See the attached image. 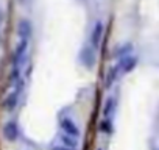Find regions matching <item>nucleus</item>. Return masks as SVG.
<instances>
[{"label": "nucleus", "instance_id": "obj_3", "mask_svg": "<svg viewBox=\"0 0 159 150\" xmlns=\"http://www.w3.org/2000/svg\"><path fill=\"white\" fill-rule=\"evenodd\" d=\"M19 97H20V83H17V85H16V89L11 91V92L5 97V100H3V108H5L8 113H13V111L16 110L17 103H19Z\"/></svg>", "mask_w": 159, "mask_h": 150}, {"label": "nucleus", "instance_id": "obj_15", "mask_svg": "<svg viewBox=\"0 0 159 150\" xmlns=\"http://www.w3.org/2000/svg\"><path fill=\"white\" fill-rule=\"evenodd\" d=\"M19 2H20V3H24V2H25V0H19Z\"/></svg>", "mask_w": 159, "mask_h": 150}, {"label": "nucleus", "instance_id": "obj_1", "mask_svg": "<svg viewBox=\"0 0 159 150\" xmlns=\"http://www.w3.org/2000/svg\"><path fill=\"white\" fill-rule=\"evenodd\" d=\"M78 61L84 69L92 70L97 66V49H94L91 44H84L81 49H80Z\"/></svg>", "mask_w": 159, "mask_h": 150}, {"label": "nucleus", "instance_id": "obj_4", "mask_svg": "<svg viewBox=\"0 0 159 150\" xmlns=\"http://www.w3.org/2000/svg\"><path fill=\"white\" fill-rule=\"evenodd\" d=\"M2 134L8 142H16L19 138V125L16 120H8L3 128H2Z\"/></svg>", "mask_w": 159, "mask_h": 150}, {"label": "nucleus", "instance_id": "obj_16", "mask_svg": "<svg viewBox=\"0 0 159 150\" xmlns=\"http://www.w3.org/2000/svg\"><path fill=\"white\" fill-rule=\"evenodd\" d=\"M98 150H103V148H98Z\"/></svg>", "mask_w": 159, "mask_h": 150}, {"label": "nucleus", "instance_id": "obj_6", "mask_svg": "<svg viewBox=\"0 0 159 150\" xmlns=\"http://www.w3.org/2000/svg\"><path fill=\"white\" fill-rule=\"evenodd\" d=\"M17 35H19L20 39L28 41L33 35V24L28 19H20L19 24H17Z\"/></svg>", "mask_w": 159, "mask_h": 150}, {"label": "nucleus", "instance_id": "obj_9", "mask_svg": "<svg viewBox=\"0 0 159 150\" xmlns=\"http://www.w3.org/2000/svg\"><path fill=\"white\" fill-rule=\"evenodd\" d=\"M119 73H120V70H119V66H117V64L108 70L106 80H105V85H106V88H108V89L114 85V82H116V80H117V77H119Z\"/></svg>", "mask_w": 159, "mask_h": 150}, {"label": "nucleus", "instance_id": "obj_5", "mask_svg": "<svg viewBox=\"0 0 159 150\" xmlns=\"http://www.w3.org/2000/svg\"><path fill=\"white\" fill-rule=\"evenodd\" d=\"M103 33H105V25L102 21H97L92 27V31H91V45L94 49L100 47V42L103 39Z\"/></svg>", "mask_w": 159, "mask_h": 150}, {"label": "nucleus", "instance_id": "obj_14", "mask_svg": "<svg viewBox=\"0 0 159 150\" xmlns=\"http://www.w3.org/2000/svg\"><path fill=\"white\" fill-rule=\"evenodd\" d=\"M2 25H3V14L0 11V30H2ZM0 44H2V31H0Z\"/></svg>", "mask_w": 159, "mask_h": 150}, {"label": "nucleus", "instance_id": "obj_13", "mask_svg": "<svg viewBox=\"0 0 159 150\" xmlns=\"http://www.w3.org/2000/svg\"><path fill=\"white\" fill-rule=\"evenodd\" d=\"M50 150H75V148H69V147H66L62 144H53L50 147Z\"/></svg>", "mask_w": 159, "mask_h": 150}, {"label": "nucleus", "instance_id": "obj_7", "mask_svg": "<svg viewBox=\"0 0 159 150\" xmlns=\"http://www.w3.org/2000/svg\"><path fill=\"white\" fill-rule=\"evenodd\" d=\"M136 64H137V58H134V56H125V58H122V59H119V63H117V66H119V70H120V73H129L134 67H136Z\"/></svg>", "mask_w": 159, "mask_h": 150}, {"label": "nucleus", "instance_id": "obj_11", "mask_svg": "<svg viewBox=\"0 0 159 150\" xmlns=\"http://www.w3.org/2000/svg\"><path fill=\"white\" fill-rule=\"evenodd\" d=\"M59 141H61L62 145H66V147H69V148H75V150H76V147H78V139H75V138H72V136H67V134H64V133L61 134Z\"/></svg>", "mask_w": 159, "mask_h": 150}, {"label": "nucleus", "instance_id": "obj_10", "mask_svg": "<svg viewBox=\"0 0 159 150\" xmlns=\"http://www.w3.org/2000/svg\"><path fill=\"white\" fill-rule=\"evenodd\" d=\"M131 50H133V44H131V42L122 44L120 47H117V49H116L114 56H116V58H119V59H122V58H125V56H129Z\"/></svg>", "mask_w": 159, "mask_h": 150}, {"label": "nucleus", "instance_id": "obj_2", "mask_svg": "<svg viewBox=\"0 0 159 150\" xmlns=\"http://www.w3.org/2000/svg\"><path fill=\"white\" fill-rule=\"evenodd\" d=\"M59 127H61V130H62L64 134L72 136V138H75V139H78L80 134H81V131H80V127H78L76 122H75L73 119H70V117H62V119L59 120Z\"/></svg>", "mask_w": 159, "mask_h": 150}, {"label": "nucleus", "instance_id": "obj_12", "mask_svg": "<svg viewBox=\"0 0 159 150\" xmlns=\"http://www.w3.org/2000/svg\"><path fill=\"white\" fill-rule=\"evenodd\" d=\"M111 119H105L102 124H100V130L105 131V133H112V127H111Z\"/></svg>", "mask_w": 159, "mask_h": 150}, {"label": "nucleus", "instance_id": "obj_8", "mask_svg": "<svg viewBox=\"0 0 159 150\" xmlns=\"http://www.w3.org/2000/svg\"><path fill=\"white\" fill-rule=\"evenodd\" d=\"M116 108H117V100H116V97H109V99L106 100L105 106H103V116H105V119H111V116L114 114Z\"/></svg>", "mask_w": 159, "mask_h": 150}]
</instances>
